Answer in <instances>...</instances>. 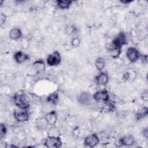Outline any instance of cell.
I'll return each instance as SVG.
<instances>
[{
  "label": "cell",
  "mask_w": 148,
  "mask_h": 148,
  "mask_svg": "<svg viewBox=\"0 0 148 148\" xmlns=\"http://www.w3.org/2000/svg\"><path fill=\"white\" fill-rule=\"evenodd\" d=\"M69 31H68V32L69 33V34H73V33H75V32L76 31V28H75L74 27V26H69Z\"/></svg>",
  "instance_id": "cell-28"
},
{
  "label": "cell",
  "mask_w": 148,
  "mask_h": 148,
  "mask_svg": "<svg viewBox=\"0 0 148 148\" xmlns=\"http://www.w3.org/2000/svg\"><path fill=\"white\" fill-rule=\"evenodd\" d=\"M7 132V128L5 124L1 123L0 126V138L2 139Z\"/></svg>",
  "instance_id": "cell-21"
},
{
  "label": "cell",
  "mask_w": 148,
  "mask_h": 148,
  "mask_svg": "<svg viewBox=\"0 0 148 148\" xmlns=\"http://www.w3.org/2000/svg\"><path fill=\"white\" fill-rule=\"evenodd\" d=\"M140 54V52L134 47H128L126 51V56L128 60L132 63L136 62L139 59Z\"/></svg>",
  "instance_id": "cell-7"
},
{
  "label": "cell",
  "mask_w": 148,
  "mask_h": 148,
  "mask_svg": "<svg viewBox=\"0 0 148 148\" xmlns=\"http://www.w3.org/2000/svg\"><path fill=\"white\" fill-rule=\"evenodd\" d=\"M61 62V56L58 51H54L50 54L46 58V63L49 66H55L58 65Z\"/></svg>",
  "instance_id": "cell-4"
},
{
  "label": "cell",
  "mask_w": 148,
  "mask_h": 148,
  "mask_svg": "<svg viewBox=\"0 0 148 148\" xmlns=\"http://www.w3.org/2000/svg\"><path fill=\"white\" fill-rule=\"evenodd\" d=\"M127 44V37L124 32H120L113 39L112 45L113 47L121 49Z\"/></svg>",
  "instance_id": "cell-5"
},
{
  "label": "cell",
  "mask_w": 148,
  "mask_h": 148,
  "mask_svg": "<svg viewBox=\"0 0 148 148\" xmlns=\"http://www.w3.org/2000/svg\"><path fill=\"white\" fill-rule=\"evenodd\" d=\"M100 142V139L99 136L96 134H91L87 135L84 139L83 145L86 147H95Z\"/></svg>",
  "instance_id": "cell-6"
},
{
  "label": "cell",
  "mask_w": 148,
  "mask_h": 148,
  "mask_svg": "<svg viewBox=\"0 0 148 148\" xmlns=\"http://www.w3.org/2000/svg\"><path fill=\"white\" fill-rule=\"evenodd\" d=\"M108 51L111 57L116 59L119 57V56H120L121 52V49L112 46L111 47L108 49Z\"/></svg>",
  "instance_id": "cell-17"
},
{
  "label": "cell",
  "mask_w": 148,
  "mask_h": 148,
  "mask_svg": "<svg viewBox=\"0 0 148 148\" xmlns=\"http://www.w3.org/2000/svg\"><path fill=\"white\" fill-rule=\"evenodd\" d=\"M130 73L129 72H125L123 75V79L125 81L128 80L130 79Z\"/></svg>",
  "instance_id": "cell-26"
},
{
  "label": "cell",
  "mask_w": 148,
  "mask_h": 148,
  "mask_svg": "<svg viewBox=\"0 0 148 148\" xmlns=\"http://www.w3.org/2000/svg\"><path fill=\"white\" fill-rule=\"evenodd\" d=\"M119 143L124 146H131L135 143V140L132 135H128L121 137L120 139Z\"/></svg>",
  "instance_id": "cell-14"
},
{
  "label": "cell",
  "mask_w": 148,
  "mask_h": 148,
  "mask_svg": "<svg viewBox=\"0 0 148 148\" xmlns=\"http://www.w3.org/2000/svg\"><path fill=\"white\" fill-rule=\"evenodd\" d=\"M147 113H148L147 108L146 107H143L140 110H139L136 113V116H135L136 119L137 120H140L144 118L145 116H146L147 115Z\"/></svg>",
  "instance_id": "cell-20"
},
{
  "label": "cell",
  "mask_w": 148,
  "mask_h": 148,
  "mask_svg": "<svg viewBox=\"0 0 148 148\" xmlns=\"http://www.w3.org/2000/svg\"><path fill=\"white\" fill-rule=\"evenodd\" d=\"M141 62L143 64H146L148 62V57L147 54H140L139 59Z\"/></svg>",
  "instance_id": "cell-24"
},
{
  "label": "cell",
  "mask_w": 148,
  "mask_h": 148,
  "mask_svg": "<svg viewBox=\"0 0 148 148\" xmlns=\"http://www.w3.org/2000/svg\"><path fill=\"white\" fill-rule=\"evenodd\" d=\"M13 58L17 64H22L29 60V56L21 51H16L13 55Z\"/></svg>",
  "instance_id": "cell-12"
},
{
  "label": "cell",
  "mask_w": 148,
  "mask_h": 148,
  "mask_svg": "<svg viewBox=\"0 0 148 148\" xmlns=\"http://www.w3.org/2000/svg\"><path fill=\"white\" fill-rule=\"evenodd\" d=\"M32 68L35 72V74H39L43 72L46 69V65L43 60H38L33 62L32 64Z\"/></svg>",
  "instance_id": "cell-10"
},
{
  "label": "cell",
  "mask_w": 148,
  "mask_h": 148,
  "mask_svg": "<svg viewBox=\"0 0 148 148\" xmlns=\"http://www.w3.org/2000/svg\"><path fill=\"white\" fill-rule=\"evenodd\" d=\"M109 77L107 73L105 72H100L95 77L96 83L99 86H105L109 82Z\"/></svg>",
  "instance_id": "cell-11"
},
{
  "label": "cell",
  "mask_w": 148,
  "mask_h": 148,
  "mask_svg": "<svg viewBox=\"0 0 148 148\" xmlns=\"http://www.w3.org/2000/svg\"><path fill=\"white\" fill-rule=\"evenodd\" d=\"M140 97H141V99L145 102H147L148 101V91H147V90H146L142 92V93L141 94Z\"/></svg>",
  "instance_id": "cell-25"
},
{
  "label": "cell",
  "mask_w": 148,
  "mask_h": 148,
  "mask_svg": "<svg viewBox=\"0 0 148 148\" xmlns=\"http://www.w3.org/2000/svg\"><path fill=\"white\" fill-rule=\"evenodd\" d=\"M73 1L69 0H57L56 1V3L57 6L61 9H68Z\"/></svg>",
  "instance_id": "cell-16"
},
{
  "label": "cell",
  "mask_w": 148,
  "mask_h": 148,
  "mask_svg": "<svg viewBox=\"0 0 148 148\" xmlns=\"http://www.w3.org/2000/svg\"><path fill=\"white\" fill-rule=\"evenodd\" d=\"M13 116L14 119L20 123H24L26 122L28 120L29 117V114L27 110H23L21 111H14L13 113Z\"/></svg>",
  "instance_id": "cell-9"
},
{
  "label": "cell",
  "mask_w": 148,
  "mask_h": 148,
  "mask_svg": "<svg viewBox=\"0 0 148 148\" xmlns=\"http://www.w3.org/2000/svg\"><path fill=\"white\" fill-rule=\"evenodd\" d=\"M6 19H7L6 15L3 13H1V14H0V25H1V27H2L5 24V23L6 21Z\"/></svg>",
  "instance_id": "cell-23"
},
{
  "label": "cell",
  "mask_w": 148,
  "mask_h": 148,
  "mask_svg": "<svg viewBox=\"0 0 148 148\" xmlns=\"http://www.w3.org/2000/svg\"><path fill=\"white\" fill-rule=\"evenodd\" d=\"M47 101L53 105H56L58 102V95L57 92H54L47 97Z\"/></svg>",
  "instance_id": "cell-19"
},
{
  "label": "cell",
  "mask_w": 148,
  "mask_h": 148,
  "mask_svg": "<svg viewBox=\"0 0 148 148\" xmlns=\"http://www.w3.org/2000/svg\"><path fill=\"white\" fill-rule=\"evenodd\" d=\"M120 2L123 3H124V4H127V3H129L131 2L132 1H121Z\"/></svg>",
  "instance_id": "cell-29"
},
{
  "label": "cell",
  "mask_w": 148,
  "mask_h": 148,
  "mask_svg": "<svg viewBox=\"0 0 148 148\" xmlns=\"http://www.w3.org/2000/svg\"><path fill=\"white\" fill-rule=\"evenodd\" d=\"M47 124L49 125H54L57 121V114L56 110H51L47 113L45 117Z\"/></svg>",
  "instance_id": "cell-13"
},
{
  "label": "cell",
  "mask_w": 148,
  "mask_h": 148,
  "mask_svg": "<svg viewBox=\"0 0 148 148\" xmlns=\"http://www.w3.org/2000/svg\"><path fill=\"white\" fill-rule=\"evenodd\" d=\"M105 65L106 61L103 57H98L95 62V66L99 71H102L105 68Z\"/></svg>",
  "instance_id": "cell-18"
},
{
  "label": "cell",
  "mask_w": 148,
  "mask_h": 148,
  "mask_svg": "<svg viewBox=\"0 0 148 148\" xmlns=\"http://www.w3.org/2000/svg\"><path fill=\"white\" fill-rule=\"evenodd\" d=\"M43 144L49 148H59L61 147L62 142L59 136H48L45 139Z\"/></svg>",
  "instance_id": "cell-2"
},
{
  "label": "cell",
  "mask_w": 148,
  "mask_h": 148,
  "mask_svg": "<svg viewBox=\"0 0 148 148\" xmlns=\"http://www.w3.org/2000/svg\"><path fill=\"white\" fill-rule=\"evenodd\" d=\"M72 46L74 47H77L80 44V40L78 37H73L71 42Z\"/></svg>",
  "instance_id": "cell-22"
},
{
  "label": "cell",
  "mask_w": 148,
  "mask_h": 148,
  "mask_svg": "<svg viewBox=\"0 0 148 148\" xmlns=\"http://www.w3.org/2000/svg\"><path fill=\"white\" fill-rule=\"evenodd\" d=\"M142 134H143V136L145 138L147 139V138H148V130H147V128H145L143 129Z\"/></svg>",
  "instance_id": "cell-27"
},
{
  "label": "cell",
  "mask_w": 148,
  "mask_h": 148,
  "mask_svg": "<svg viewBox=\"0 0 148 148\" xmlns=\"http://www.w3.org/2000/svg\"><path fill=\"white\" fill-rule=\"evenodd\" d=\"M23 33L18 28H13L9 31V38L12 40H17L22 38Z\"/></svg>",
  "instance_id": "cell-15"
},
{
  "label": "cell",
  "mask_w": 148,
  "mask_h": 148,
  "mask_svg": "<svg viewBox=\"0 0 148 148\" xmlns=\"http://www.w3.org/2000/svg\"><path fill=\"white\" fill-rule=\"evenodd\" d=\"M92 96L88 92H82L77 98L78 102L82 105L87 106L91 103Z\"/></svg>",
  "instance_id": "cell-8"
},
{
  "label": "cell",
  "mask_w": 148,
  "mask_h": 148,
  "mask_svg": "<svg viewBox=\"0 0 148 148\" xmlns=\"http://www.w3.org/2000/svg\"><path fill=\"white\" fill-rule=\"evenodd\" d=\"M14 104L20 109L27 110L30 106L29 97L24 92H18L13 97Z\"/></svg>",
  "instance_id": "cell-1"
},
{
  "label": "cell",
  "mask_w": 148,
  "mask_h": 148,
  "mask_svg": "<svg viewBox=\"0 0 148 148\" xmlns=\"http://www.w3.org/2000/svg\"><path fill=\"white\" fill-rule=\"evenodd\" d=\"M92 99L98 103H106L110 101V95L106 89L99 90L92 95Z\"/></svg>",
  "instance_id": "cell-3"
}]
</instances>
